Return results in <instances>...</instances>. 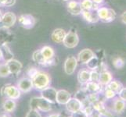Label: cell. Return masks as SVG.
Returning a JSON list of instances; mask_svg holds the SVG:
<instances>
[{"label": "cell", "instance_id": "obj_1", "mask_svg": "<svg viewBox=\"0 0 126 117\" xmlns=\"http://www.w3.org/2000/svg\"><path fill=\"white\" fill-rule=\"evenodd\" d=\"M30 108L42 112H49L52 110V104L42 97H34L30 101Z\"/></svg>", "mask_w": 126, "mask_h": 117}, {"label": "cell", "instance_id": "obj_2", "mask_svg": "<svg viewBox=\"0 0 126 117\" xmlns=\"http://www.w3.org/2000/svg\"><path fill=\"white\" fill-rule=\"evenodd\" d=\"M33 87L37 90H43L50 84V77L44 72H38V74L32 79Z\"/></svg>", "mask_w": 126, "mask_h": 117}, {"label": "cell", "instance_id": "obj_3", "mask_svg": "<svg viewBox=\"0 0 126 117\" xmlns=\"http://www.w3.org/2000/svg\"><path fill=\"white\" fill-rule=\"evenodd\" d=\"M96 13L99 19L103 23H110L114 21L117 16L116 12L110 8L99 6L96 10Z\"/></svg>", "mask_w": 126, "mask_h": 117}, {"label": "cell", "instance_id": "obj_4", "mask_svg": "<svg viewBox=\"0 0 126 117\" xmlns=\"http://www.w3.org/2000/svg\"><path fill=\"white\" fill-rule=\"evenodd\" d=\"M1 94L5 95L7 98L16 100L20 97L21 92L17 88V87L13 85H6L4 86L1 90Z\"/></svg>", "mask_w": 126, "mask_h": 117}, {"label": "cell", "instance_id": "obj_5", "mask_svg": "<svg viewBox=\"0 0 126 117\" xmlns=\"http://www.w3.org/2000/svg\"><path fill=\"white\" fill-rule=\"evenodd\" d=\"M79 42V38L78 34L75 31H69L66 34L63 39V45L65 47L68 48V49H74L75 48Z\"/></svg>", "mask_w": 126, "mask_h": 117}, {"label": "cell", "instance_id": "obj_6", "mask_svg": "<svg viewBox=\"0 0 126 117\" xmlns=\"http://www.w3.org/2000/svg\"><path fill=\"white\" fill-rule=\"evenodd\" d=\"M78 60L73 55H70L66 59L63 64V69L65 73L67 75L73 74L75 71V69L78 66Z\"/></svg>", "mask_w": 126, "mask_h": 117}, {"label": "cell", "instance_id": "obj_7", "mask_svg": "<svg viewBox=\"0 0 126 117\" xmlns=\"http://www.w3.org/2000/svg\"><path fill=\"white\" fill-rule=\"evenodd\" d=\"M19 24L25 29H31L36 24L35 18L30 14H24L19 16Z\"/></svg>", "mask_w": 126, "mask_h": 117}, {"label": "cell", "instance_id": "obj_8", "mask_svg": "<svg viewBox=\"0 0 126 117\" xmlns=\"http://www.w3.org/2000/svg\"><path fill=\"white\" fill-rule=\"evenodd\" d=\"M56 91L55 88H51V87H47L45 89L41 91V97L43 98L46 100H47L51 104L56 103Z\"/></svg>", "mask_w": 126, "mask_h": 117}, {"label": "cell", "instance_id": "obj_9", "mask_svg": "<svg viewBox=\"0 0 126 117\" xmlns=\"http://www.w3.org/2000/svg\"><path fill=\"white\" fill-rule=\"evenodd\" d=\"M17 88H18L20 92L23 93H28L31 91L33 87V82L32 80L30 79L29 77H23L21 78L19 81L17 82Z\"/></svg>", "mask_w": 126, "mask_h": 117}, {"label": "cell", "instance_id": "obj_10", "mask_svg": "<svg viewBox=\"0 0 126 117\" xmlns=\"http://www.w3.org/2000/svg\"><path fill=\"white\" fill-rule=\"evenodd\" d=\"M16 15L12 12H7L5 14H3L2 16V20L0 22L2 23L3 27L9 28L14 26L16 23Z\"/></svg>", "mask_w": 126, "mask_h": 117}, {"label": "cell", "instance_id": "obj_11", "mask_svg": "<svg viewBox=\"0 0 126 117\" xmlns=\"http://www.w3.org/2000/svg\"><path fill=\"white\" fill-rule=\"evenodd\" d=\"M66 108L69 112L74 113V112L81 110L83 108V105L79 99H77L76 98H71L66 104Z\"/></svg>", "mask_w": 126, "mask_h": 117}, {"label": "cell", "instance_id": "obj_12", "mask_svg": "<svg viewBox=\"0 0 126 117\" xmlns=\"http://www.w3.org/2000/svg\"><path fill=\"white\" fill-rule=\"evenodd\" d=\"M95 55V53L93 50L89 49H85L81 50L78 55V62H79L81 64H86L89 60Z\"/></svg>", "mask_w": 126, "mask_h": 117}, {"label": "cell", "instance_id": "obj_13", "mask_svg": "<svg viewBox=\"0 0 126 117\" xmlns=\"http://www.w3.org/2000/svg\"><path fill=\"white\" fill-rule=\"evenodd\" d=\"M71 98V95L70 92L66 90H59L56 92V103L60 105H66L68 101Z\"/></svg>", "mask_w": 126, "mask_h": 117}, {"label": "cell", "instance_id": "obj_14", "mask_svg": "<svg viewBox=\"0 0 126 117\" xmlns=\"http://www.w3.org/2000/svg\"><path fill=\"white\" fill-rule=\"evenodd\" d=\"M7 66L9 68V70H10V74H14V75H17L18 73L20 72V70H22V64L20 62H19L18 60L16 59H11L10 61H8L6 63Z\"/></svg>", "mask_w": 126, "mask_h": 117}, {"label": "cell", "instance_id": "obj_15", "mask_svg": "<svg viewBox=\"0 0 126 117\" xmlns=\"http://www.w3.org/2000/svg\"><path fill=\"white\" fill-rule=\"evenodd\" d=\"M83 18L87 21V22L91 24L97 23L99 21V17L96 13V10H82L81 13Z\"/></svg>", "mask_w": 126, "mask_h": 117}, {"label": "cell", "instance_id": "obj_16", "mask_svg": "<svg viewBox=\"0 0 126 117\" xmlns=\"http://www.w3.org/2000/svg\"><path fill=\"white\" fill-rule=\"evenodd\" d=\"M66 31L61 28L55 29L51 34V38L53 42L55 43H62L63 41V39L66 36Z\"/></svg>", "mask_w": 126, "mask_h": 117}, {"label": "cell", "instance_id": "obj_17", "mask_svg": "<svg viewBox=\"0 0 126 117\" xmlns=\"http://www.w3.org/2000/svg\"><path fill=\"white\" fill-rule=\"evenodd\" d=\"M67 11L72 15H79L81 13L82 10L80 5V2L76 1H69L67 3Z\"/></svg>", "mask_w": 126, "mask_h": 117}, {"label": "cell", "instance_id": "obj_18", "mask_svg": "<svg viewBox=\"0 0 126 117\" xmlns=\"http://www.w3.org/2000/svg\"><path fill=\"white\" fill-rule=\"evenodd\" d=\"M113 109L117 114L123 113L126 109V102L123 101L119 97L118 98H115L113 102Z\"/></svg>", "mask_w": 126, "mask_h": 117}, {"label": "cell", "instance_id": "obj_19", "mask_svg": "<svg viewBox=\"0 0 126 117\" xmlns=\"http://www.w3.org/2000/svg\"><path fill=\"white\" fill-rule=\"evenodd\" d=\"M103 86L99 84L98 82L89 81L85 84V90L89 93H100L102 91Z\"/></svg>", "mask_w": 126, "mask_h": 117}, {"label": "cell", "instance_id": "obj_20", "mask_svg": "<svg viewBox=\"0 0 126 117\" xmlns=\"http://www.w3.org/2000/svg\"><path fill=\"white\" fill-rule=\"evenodd\" d=\"M112 80H113V76L110 72L106 70V71H103L99 73V84L102 85L103 87L107 86Z\"/></svg>", "mask_w": 126, "mask_h": 117}, {"label": "cell", "instance_id": "obj_21", "mask_svg": "<svg viewBox=\"0 0 126 117\" xmlns=\"http://www.w3.org/2000/svg\"><path fill=\"white\" fill-rule=\"evenodd\" d=\"M93 105L94 109L98 111L102 116H107V117H111L110 112H108V110L107 109V108H106L105 105H104L103 102L98 101L97 102L94 103Z\"/></svg>", "mask_w": 126, "mask_h": 117}, {"label": "cell", "instance_id": "obj_22", "mask_svg": "<svg viewBox=\"0 0 126 117\" xmlns=\"http://www.w3.org/2000/svg\"><path fill=\"white\" fill-rule=\"evenodd\" d=\"M0 50H1L2 54V59L5 60L6 63L14 59V54H13V52H11L10 49L9 48L6 43H3L1 45Z\"/></svg>", "mask_w": 126, "mask_h": 117}, {"label": "cell", "instance_id": "obj_23", "mask_svg": "<svg viewBox=\"0 0 126 117\" xmlns=\"http://www.w3.org/2000/svg\"><path fill=\"white\" fill-rule=\"evenodd\" d=\"M90 71L86 69H81L78 73V80L81 84H85L89 81Z\"/></svg>", "mask_w": 126, "mask_h": 117}, {"label": "cell", "instance_id": "obj_24", "mask_svg": "<svg viewBox=\"0 0 126 117\" xmlns=\"http://www.w3.org/2000/svg\"><path fill=\"white\" fill-rule=\"evenodd\" d=\"M16 103L15 100H13V99H10V98H7L6 100L4 101L2 104L3 110L6 112H9V113L14 112L16 109Z\"/></svg>", "mask_w": 126, "mask_h": 117}, {"label": "cell", "instance_id": "obj_25", "mask_svg": "<svg viewBox=\"0 0 126 117\" xmlns=\"http://www.w3.org/2000/svg\"><path fill=\"white\" fill-rule=\"evenodd\" d=\"M32 59L34 63H36L39 65H42V66H45L46 63V59L43 57L40 49L34 52L32 55Z\"/></svg>", "mask_w": 126, "mask_h": 117}, {"label": "cell", "instance_id": "obj_26", "mask_svg": "<svg viewBox=\"0 0 126 117\" xmlns=\"http://www.w3.org/2000/svg\"><path fill=\"white\" fill-rule=\"evenodd\" d=\"M107 87H108L110 89L113 90L114 91L118 94L119 93L120 91L124 87H123V84L121 83V82L118 80H114L113 79L109 84L107 85Z\"/></svg>", "mask_w": 126, "mask_h": 117}, {"label": "cell", "instance_id": "obj_27", "mask_svg": "<svg viewBox=\"0 0 126 117\" xmlns=\"http://www.w3.org/2000/svg\"><path fill=\"white\" fill-rule=\"evenodd\" d=\"M41 52L43 55V57H44L46 60L49 59H51L55 56V52L53 50V49L50 46H44L42 47V49H40Z\"/></svg>", "mask_w": 126, "mask_h": 117}, {"label": "cell", "instance_id": "obj_28", "mask_svg": "<svg viewBox=\"0 0 126 117\" xmlns=\"http://www.w3.org/2000/svg\"><path fill=\"white\" fill-rule=\"evenodd\" d=\"M99 63H100V62H99V59L95 55L93 57L86 63L87 68L90 70H95L98 69V67L99 66Z\"/></svg>", "mask_w": 126, "mask_h": 117}, {"label": "cell", "instance_id": "obj_29", "mask_svg": "<svg viewBox=\"0 0 126 117\" xmlns=\"http://www.w3.org/2000/svg\"><path fill=\"white\" fill-rule=\"evenodd\" d=\"M112 63H113V65H114V66L116 69L120 70V69H122L125 66L126 61H125V59H123L122 57L117 55V56H114V57L112 59Z\"/></svg>", "mask_w": 126, "mask_h": 117}, {"label": "cell", "instance_id": "obj_30", "mask_svg": "<svg viewBox=\"0 0 126 117\" xmlns=\"http://www.w3.org/2000/svg\"><path fill=\"white\" fill-rule=\"evenodd\" d=\"M80 5L82 10H93L94 2L92 0H82Z\"/></svg>", "mask_w": 126, "mask_h": 117}, {"label": "cell", "instance_id": "obj_31", "mask_svg": "<svg viewBox=\"0 0 126 117\" xmlns=\"http://www.w3.org/2000/svg\"><path fill=\"white\" fill-rule=\"evenodd\" d=\"M103 94H104V97L106 98V99H113V98H114L117 95V94L114 91L110 89L107 86H105V88L103 89Z\"/></svg>", "mask_w": 126, "mask_h": 117}, {"label": "cell", "instance_id": "obj_32", "mask_svg": "<svg viewBox=\"0 0 126 117\" xmlns=\"http://www.w3.org/2000/svg\"><path fill=\"white\" fill-rule=\"evenodd\" d=\"M10 74V70H9L6 63L0 64V77H6Z\"/></svg>", "mask_w": 126, "mask_h": 117}, {"label": "cell", "instance_id": "obj_33", "mask_svg": "<svg viewBox=\"0 0 126 117\" xmlns=\"http://www.w3.org/2000/svg\"><path fill=\"white\" fill-rule=\"evenodd\" d=\"M99 93H89L88 94V98H87V100L88 102L93 105L94 103L97 102L98 101H99Z\"/></svg>", "mask_w": 126, "mask_h": 117}, {"label": "cell", "instance_id": "obj_34", "mask_svg": "<svg viewBox=\"0 0 126 117\" xmlns=\"http://www.w3.org/2000/svg\"><path fill=\"white\" fill-rule=\"evenodd\" d=\"M99 72H98L96 70H91L90 71L89 81L98 82V83H99Z\"/></svg>", "mask_w": 126, "mask_h": 117}, {"label": "cell", "instance_id": "obj_35", "mask_svg": "<svg viewBox=\"0 0 126 117\" xmlns=\"http://www.w3.org/2000/svg\"><path fill=\"white\" fill-rule=\"evenodd\" d=\"M38 72H39V71L37 70V68H35V67H30L28 70V71H27V74L28 75V77L30 78V79L32 80L33 78L38 74Z\"/></svg>", "mask_w": 126, "mask_h": 117}, {"label": "cell", "instance_id": "obj_36", "mask_svg": "<svg viewBox=\"0 0 126 117\" xmlns=\"http://www.w3.org/2000/svg\"><path fill=\"white\" fill-rule=\"evenodd\" d=\"M25 117H42L41 114L39 113V111L36 109H30L27 113Z\"/></svg>", "mask_w": 126, "mask_h": 117}, {"label": "cell", "instance_id": "obj_37", "mask_svg": "<svg viewBox=\"0 0 126 117\" xmlns=\"http://www.w3.org/2000/svg\"><path fill=\"white\" fill-rule=\"evenodd\" d=\"M81 110L83 111L86 115H88L89 116L90 114L93 112L94 108H93V105H92V104H90V105H86V106L83 107V109H82Z\"/></svg>", "mask_w": 126, "mask_h": 117}, {"label": "cell", "instance_id": "obj_38", "mask_svg": "<svg viewBox=\"0 0 126 117\" xmlns=\"http://www.w3.org/2000/svg\"><path fill=\"white\" fill-rule=\"evenodd\" d=\"M70 117H89V116L86 115L82 110H79V111H78L76 112L71 113Z\"/></svg>", "mask_w": 126, "mask_h": 117}, {"label": "cell", "instance_id": "obj_39", "mask_svg": "<svg viewBox=\"0 0 126 117\" xmlns=\"http://www.w3.org/2000/svg\"><path fill=\"white\" fill-rule=\"evenodd\" d=\"M118 95L121 99H122L123 101L126 102V88H123L121 89L118 94Z\"/></svg>", "mask_w": 126, "mask_h": 117}, {"label": "cell", "instance_id": "obj_40", "mask_svg": "<svg viewBox=\"0 0 126 117\" xmlns=\"http://www.w3.org/2000/svg\"><path fill=\"white\" fill-rule=\"evenodd\" d=\"M15 3H16V0H6L5 5H4V6L11 7V6H14Z\"/></svg>", "mask_w": 126, "mask_h": 117}, {"label": "cell", "instance_id": "obj_41", "mask_svg": "<svg viewBox=\"0 0 126 117\" xmlns=\"http://www.w3.org/2000/svg\"><path fill=\"white\" fill-rule=\"evenodd\" d=\"M102 115L99 113V112L96 110H93V112H92V113L90 114V116L89 117H101Z\"/></svg>", "mask_w": 126, "mask_h": 117}, {"label": "cell", "instance_id": "obj_42", "mask_svg": "<svg viewBox=\"0 0 126 117\" xmlns=\"http://www.w3.org/2000/svg\"><path fill=\"white\" fill-rule=\"evenodd\" d=\"M120 18H121V22H122L124 24H125V25H126V11L123 12L121 14Z\"/></svg>", "mask_w": 126, "mask_h": 117}, {"label": "cell", "instance_id": "obj_43", "mask_svg": "<svg viewBox=\"0 0 126 117\" xmlns=\"http://www.w3.org/2000/svg\"><path fill=\"white\" fill-rule=\"evenodd\" d=\"M0 117H12V116L9 112H6L4 111V112H0Z\"/></svg>", "mask_w": 126, "mask_h": 117}, {"label": "cell", "instance_id": "obj_44", "mask_svg": "<svg viewBox=\"0 0 126 117\" xmlns=\"http://www.w3.org/2000/svg\"><path fill=\"white\" fill-rule=\"evenodd\" d=\"M92 1L95 3V4H98V5H100V4L104 1V0H92Z\"/></svg>", "mask_w": 126, "mask_h": 117}, {"label": "cell", "instance_id": "obj_45", "mask_svg": "<svg viewBox=\"0 0 126 117\" xmlns=\"http://www.w3.org/2000/svg\"><path fill=\"white\" fill-rule=\"evenodd\" d=\"M59 113H53V114H50L47 117H58Z\"/></svg>", "mask_w": 126, "mask_h": 117}, {"label": "cell", "instance_id": "obj_46", "mask_svg": "<svg viewBox=\"0 0 126 117\" xmlns=\"http://www.w3.org/2000/svg\"><path fill=\"white\" fill-rule=\"evenodd\" d=\"M58 117H68V116L65 113H63V112H61V113H59Z\"/></svg>", "mask_w": 126, "mask_h": 117}, {"label": "cell", "instance_id": "obj_47", "mask_svg": "<svg viewBox=\"0 0 126 117\" xmlns=\"http://www.w3.org/2000/svg\"><path fill=\"white\" fill-rule=\"evenodd\" d=\"M6 0H0V5L4 6V5H5V3H6Z\"/></svg>", "mask_w": 126, "mask_h": 117}, {"label": "cell", "instance_id": "obj_48", "mask_svg": "<svg viewBox=\"0 0 126 117\" xmlns=\"http://www.w3.org/2000/svg\"><path fill=\"white\" fill-rule=\"evenodd\" d=\"M2 59V52L1 50H0V60Z\"/></svg>", "mask_w": 126, "mask_h": 117}, {"label": "cell", "instance_id": "obj_49", "mask_svg": "<svg viewBox=\"0 0 126 117\" xmlns=\"http://www.w3.org/2000/svg\"><path fill=\"white\" fill-rule=\"evenodd\" d=\"M2 12H1V10H0V21H1V20H2Z\"/></svg>", "mask_w": 126, "mask_h": 117}, {"label": "cell", "instance_id": "obj_50", "mask_svg": "<svg viewBox=\"0 0 126 117\" xmlns=\"http://www.w3.org/2000/svg\"><path fill=\"white\" fill-rule=\"evenodd\" d=\"M63 1H65V2H67V1H69V0H63Z\"/></svg>", "mask_w": 126, "mask_h": 117}]
</instances>
